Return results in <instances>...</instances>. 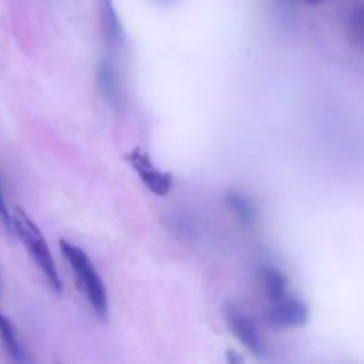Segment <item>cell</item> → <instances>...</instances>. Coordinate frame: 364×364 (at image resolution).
I'll list each match as a JSON object with an SVG mask.
<instances>
[{"mask_svg": "<svg viewBox=\"0 0 364 364\" xmlns=\"http://www.w3.org/2000/svg\"><path fill=\"white\" fill-rule=\"evenodd\" d=\"M59 249L68 265L73 270L78 290L85 295L95 315L105 322L109 318V295H107L105 283L96 270L92 259L89 258L84 249L68 240H59Z\"/></svg>", "mask_w": 364, "mask_h": 364, "instance_id": "obj_1", "label": "cell"}, {"mask_svg": "<svg viewBox=\"0 0 364 364\" xmlns=\"http://www.w3.org/2000/svg\"><path fill=\"white\" fill-rule=\"evenodd\" d=\"M13 231L20 237V240L23 242L28 255L34 259V263L38 265V269L41 270L45 279L50 283V287H52L57 294H60V291H63V281H60L59 270H57L55 267V259H53L52 251H50V245L46 244L45 237H43L38 224H36L21 208H16L13 213Z\"/></svg>", "mask_w": 364, "mask_h": 364, "instance_id": "obj_2", "label": "cell"}, {"mask_svg": "<svg viewBox=\"0 0 364 364\" xmlns=\"http://www.w3.org/2000/svg\"><path fill=\"white\" fill-rule=\"evenodd\" d=\"M223 316L226 320L228 329L235 336V340L242 345L247 352H251L255 358H263L267 352L265 340L262 336L258 323L252 320V316L237 302H224Z\"/></svg>", "mask_w": 364, "mask_h": 364, "instance_id": "obj_3", "label": "cell"}, {"mask_svg": "<svg viewBox=\"0 0 364 364\" xmlns=\"http://www.w3.org/2000/svg\"><path fill=\"white\" fill-rule=\"evenodd\" d=\"M127 160L132 166V169L135 171V174L139 176V180L144 183V187L151 194L159 196V198H166L173 191V174L160 169L159 166H155L151 156L146 151H142L139 148L132 149L127 155Z\"/></svg>", "mask_w": 364, "mask_h": 364, "instance_id": "obj_4", "label": "cell"}, {"mask_svg": "<svg viewBox=\"0 0 364 364\" xmlns=\"http://www.w3.org/2000/svg\"><path fill=\"white\" fill-rule=\"evenodd\" d=\"M265 318L276 329H299L309 322V308L302 299L284 295L276 301H270Z\"/></svg>", "mask_w": 364, "mask_h": 364, "instance_id": "obj_5", "label": "cell"}, {"mask_svg": "<svg viewBox=\"0 0 364 364\" xmlns=\"http://www.w3.org/2000/svg\"><path fill=\"white\" fill-rule=\"evenodd\" d=\"M96 87H98L102 98L112 109L123 107V84H121V77L116 66L109 59H102L96 64Z\"/></svg>", "mask_w": 364, "mask_h": 364, "instance_id": "obj_6", "label": "cell"}, {"mask_svg": "<svg viewBox=\"0 0 364 364\" xmlns=\"http://www.w3.org/2000/svg\"><path fill=\"white\" fill-rule=\"evenodd\" d=\"M98 14L103 41L110 50H119L124 43V31L112 0H98Z\"/></svg>", "mask_w": 364, "mask_h": 364, "instance_id": "obj_7", "label": "cell"}, {"mask_svg": "<svg viewBox=\"0 0 364 364\" xmlns=\"http://www.w3.org/2000/svg\"><path fill=\"white\" fill-rule=\"evenodd\" d=\"M224 203H226L228 210L231 215L244 226H252L258 220V210L252 199L249 198L245 192L238 191V188H231V191L224 192Z\"/></svg>", "mask_w": 364, "mask_h": 364, "instance_id": "obj_8", "label": "cell"}, {"mask_svg": "<svg viewBox=\"0 0 364 364\" xmlns=\"http://www.w3.org/2000/svg\"><path fill=\"white\" fill-rule=\"evenodd\" d=\"M258 279L263 295L269 301H276V299L284 297V295H288V290H290V279H288V276L283 270L276 269V267H262L258 272Z\"/></svg>", "mask_w": 364, "mask_h": 364, "instance_id": "obj_9", "label": "cell"}, {"mask_svg": "<svg viewBox=\"0 0 364 364\" xmlns=\"http://www.w3.org/2000/svg\"><path fill=\"white\" fill-rule=\"evenodd\" d=\"M0 341H2L4 348L9 354V358L16 363H25L27 361V354H25V348L21 345L20 338H18L16 329H14L13 322L7 318L6 315L0 313Z\"/></svg>", "mask_w": 364, "mask_h": 364, "instance_id": "obj_10", "label": "cell"}, {"mask_svg": "<svg viewBox=\"0 0 364 364\" xmlns=\"http://www.w3.org/2000/svg\"><path fill=\"white\" fill-rule=\"evenodd\" d=\"M348 28H350L352 39L364 45V2L355 4L348 16Z\"/></svg>", "mask_w": 364, "mask_h": 364, "instance_id": "obj_11", "label": "cell"}, {"mask_svg": "<svg viewBox=\"0 0 364 364\" xmlns=\"http://www.w3.org/2000/svg\"><path fill=\"white\" fill-rule=\"evenodd\" d=\"M0 219L6 224V228L9 231H13V215H11L9 208L6 205V199H4V191H2V181H0Z\"/></svg>", "mask_w": 364, "mask_h": 364, "instance_id": "obj_12", "label": "cell"}, {"mask_svg": "<svg viewBox=\"0 0 364 364\" xmlns=\"http://www.w3.org/2000/svg\"><path fill=\"white\" fill-rule=\"evenodd\" d=\"M322 2H326V0H306V4H309V6H318Z\"/></svg>", "mask_w": 364, "mask_h": 364, "instance_id": "obj_13", "label": "cell"}]
</instances>
